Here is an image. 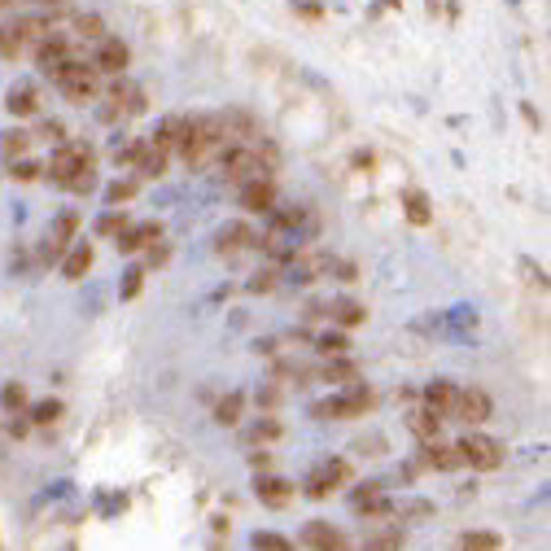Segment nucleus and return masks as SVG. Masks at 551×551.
Listing matches in <instances>:
<instances>
[{"label":"nucleus","instance_id":"obj_1","mask_svg":"<svg viewBox=\"0 0 551 551\" xmlns=\"http://www.w3.org/2000/svg\"><path fill=\"white\" fill-rule=\"evenodd\" d=\"M368 407H372V389H368V385H359V380H350V389H345V394L315 403L310 415H315V420H354V415H363Z\"/></svg>","mask_w":551,"mask_h":551},{"label":"nucleus","instance_id":"obj_2","mask_svg":"<svg viewBox=\"0 0 551 551\" xmlns=\"http://www.w3.org/2000/svg\"><path fill=\"white\" fill-rule=\"evenodd\" d=\"M83 171H92V149L88 144H57V153L48 162V179L70 188V179H79Z\"/></svg>","mask_w":551,"mask_h":551},{"label":"nucleus","instance_id":"obj_3","mask_svg":"<svg viewBox=\"0 0 551 551\" xmlns=\"http://www.w3.org/2000/svg\"><path fill=\"white\" fill-rule=\"evenodd\" d=\"M62 92H66L70 101H92L97 97V70L92 66H83V62H66V66H57L53 74H48Z\"/></svg>","mask_w":551,"mask_h":551},{"label":"nucleus","instance_id":"obj_4","mask_svg":"<svg viewBox=\"0 0 551 551\" xmlns=\"http://www.w3.org/2000/svg\"><path fill=\"white\" fill-rule=\"evenodd\" d=\"M455 450H459V464L482 468V473H490V468L503 464V442H494V438H485V433H468L464 442H455Z\"/></svg>","mask_w":551,"mask_h":551},{"label":"nucleus","instance_id":"obj_5","mask_svg":"<svg viewBox=\"0 0 551 551\" xmlns=\"http://www.w3.org/2000/svg\"><path fill=\"white\" fill-rule=\"evenodd\" d=\"M223 158V179H232V184H249V179H272L267 167L258 162V153L241 144V149H228V153H219Z\"/></svg>","mask_w":551,"mask_h":551},{"label":"nucleus","instance_id":"obj_6","mask_svg":"<svg viewBox=\"0 0 551 551\" xmlns=\"http://www.w3.org/2000/svg\"><path fill=\"white\" fill-rule=\"evenodd\" d=\"M127 62H132V48H127L123 39L105 35V39H97V57H92L88 66L97 70V74H123V70H127Z\"/></svg>","mask_w":551,"mask_h":551},{"label":"nucleus","instance_id":"obj_7","mask_svg":"<svg viewBox=\"0 0 551 551\" xmlns=\"http://www.w3.org/2000/svg\"><path fill=\"white\" fill-rule=\"evenodd\" d=\"M424 412H433L438 420H455V412H459V385L455 380H433L424 389Z\"/></svg>","mask_w":551,"mask_h":551},{"label":"nucleus","instance_id":"obj_8","mask_svg":"<svg viewBox=\"0 0 551 551\" xmlns=\"http://www.w3.org/2000/svg\"><path fill=\"white\" fill-rule=\"evenodd\" d=\"M350 477V468H345V459H328L324 468H315L307 482V494L310 499H324V494H333L337 490V482H345Z\"/></svg>","mask_w":551,"mask_h":551},{"label":"nucleus","instance_id":"obj_9","mask_svg":"<svg viewBox=\"0 0 551 551\" xmlns=\"http://www.w3.org/2000/svg\"><path fill=\"white\" fill-rule=\"evenodd\" d=\"M490 412H494V407H490V394H485V389H473V385L459 389V412H455V420H464V424H485Z\"/></svg>","mask_w":551,"mask_h":551},{"label":"nucleus","instance_id":"obj_10","mask_svg":"<svg viewBox=\"0 0 551 551\" xmlns=\"http://www.w3.org/2000/svg\"><path fill=\"white\" fill-rule=\"evenodd\" d=\"M241 206L249 214H272L276 210V184L272 179H249L241 184Z\"/></svg>","mask_w":551,"mask_h":551},{"label":"nucleus","instance_id":"obj_11","mask_svg":"<svg viewBox=\"0 0 551 551\" xmlns=\"http://www.w3.org/2000/svg\"><path fill=\"white\" fill-rule=\"evenodd\" d=\"M254 241H258V237H254V232H249L245 223H228V228H219V237H214V249L232 258V254H241V249H249V245H254Z\"/></svg>","mask_w":551,"mask_h":551},{"label":"nucleus","instance_id":"obj_12","mask_svg":"<svg viewBox=\"0 0 551 551\" xmlns=\"http://www.w3.org/2000/svg\"><path fill=\"white\" fill-rule=\"evenodd\" d=\"M4 105H9V114H18V118L39 114V92H35L31 83H13V88H9V97H4Z\"/></svg>","mask_w":551,"mask_h":551},{"label":"nucleus","instance_id":"obj_13","mask_svg":"<svg viewBox=\"0 0 551 551\" xmlns=\"http://www.w3.org/2000/svg\"><path fill=\"white\" fill-rule=\"evenodd\" d=\"M254 494H258L267 508H284V503L293 499V485L280 482V477H258V482H254Z\"/></svg>","mask_w":551,"mask_h":551},{"label":"nucleus","instance_id":"obj_14","mask_svg":"<svg viewBox=\"0 0 551 551\" xmlns=\"http://www.w3.org/2000/svg\"><path fill=\"white\" fill-rule=\"evenodd\" d=\"M92 267V245H70L66 254H62V276L66 280H83V272Z\"/></svg>","mask_w":551,"mask_h":551},{"label":"nucleus","instance_id":"obj_15","mask_svg":"<svg viewBox=\"0 0 551 551\" xmlns=\"http://www.w3.org/2000/svg\"><path fill=\"white\" fill-rule=\"evenodd\" d=\"M158 237H162V228H158V223H140V228H132V232H123V237H118V249H123V254H136V249H149Z\"/></svg>","mask_w":551,"mask_h":551},{"label":"nucleus","instance_id":"obj_16","mask_svg":"<svg viewBox=\"0 0 551 551\" xmlns=\"http://www.w3.org/2000/svg\"><path fill=\"white\" fill-rule=\"evenodd\" d=\"M328 319L342 324V328H354V324L368 319V310H363V302H354V298H337V302L328 307Z\"/></svg>","mask_w":551,"mask_h":551},{"label":"nucleus","instance_id":"obj_17","mask_svg":"<svg viewBox=\"0 0 551 551\" xmlns=\"http://www.w3.org/2000/svg\"><path fill=\"white\" fill-rule=\"evenodd\" d=\"M241 412H245V394L241 389H228V394L214 403V420H219L223 429H232V424L241 420Z\"/></svg>","mask_w":551,"mask_h":551},{"label":"nucleus","instance_id":"obj_18","mask_svg":"<svg viewBox=\"0 0 551 551\" xmlns=\"http://www.w3.org/2000/svg\"><path fill=\"white\" fill-rule=\"evenodd\" d=\"M429 468H442V473H450V468H459V450L447 447V442H424V455H420Z\"/></svg>","mask_w":551,"mask_h":551},{"label":"nucleus","instance_id":"obj_19","mask_svg":"<svg viewBox=\"0 0 551 551\" xmlns=\"http://www.w3.org/2000/svg\"><path fill=\"white\" fill-rule=\"evenodd\" d=\"M302 538H307V543H310L315 551H333V547H342V534H337L333 525H324V520H310Z\"/></svg>","mask_w":551,"mask_h":551},{"label":"nucleus","instance_id":"obj_20","mask_svg":"<svg viewBox=\"0 0 551 551\" xmlns=\"http://www.w3.org/2000/svg\"><path fill=\"white\" fill-rule=\"evenodd\" d=\"M407 424H412V433L420 442H438V429H442V420L433 412H412L407 415Z\"/></svg>","mask_w":551,"mask_h":551},{"label":"nucleus","instance_id":"obj_21","mask_svg":"<svg viewBox=\"0 0 551 551\" xmlns=\"http://www.w3.org/2000/svg\"><path fill=\"white\" fill-rule=\"evenodd\" d=\"M249 547L254 551H298L284 534H272V529H254V534H249Z\"/></svg>","mask_w":551,"mask_h":551},{"label":"nucleus","instance_id":"obj_22","mask_svg":"<svg viewBox=\"0 0 551 551\" xmlns=\"http://www.w3.org/2000/svg\"><path fill=\"white\" fill-rule=\"evenodd\" d=\"M0 407H4V412H22V407H27V385H22V380H9V385L0 389Z\"/></svg>","mask_w":551,"mask_h":551},{"label":"nucleus","instance_id":"obj_23","mask_svg":"<svg viewBox=\"0 0 551 551\" xmlns=\"http://www.w3.org/2000/svg\"><path fill=\"white\" fill-rule=\"evenodd\" d=\"M13 35H18L22 44H27V39L39 44V39L48 35V22H44V18H18V22H13Z\"/></svg>","mask_w":551,"mask_h":551},{"label":"nucleus","instance_id":"obj_24","mask_svg":"<svg viewBox=\"0 0 551 551\" xmlns=\"http://www.w3.org/2000/svg\"><path fill=\"white\" fill-rule=\"evenodd\" d=\"M97 232L101 237H123L127 232V214L123 210H105L101 219H97Z\"/></svg>","mask_w":551,"mask_h":551},{"label":"nucleus","instance_id":"obj_25","mask_svg":"<svg viewBox=\"0 0 551 551\" xmlns=\"http://www.w3.org/2000/svg\"><path fill=\"white\" fill-rule=\"evenodd\" d=\"M140 175H144V179H149V175H153V179L167 175V153H162V149H144V153H140Z\"/></svg>","mask_w":551,"mask_h":551},{"label":"nucleus","instance_id":"obj_26","mask_svg":"<svg viewBox=\"0 0 551 551\" xmlns=\"http://www.w3.org/2000/svg\"><path fill=\"white\" fill-rule=\"evenodd\" d=\"M136 188H140L136 179H114V184L105 188V202L118 210V202H132V197H136Z\"/></svg>","mask_w":551,"mask_h":551},{"label":"nucleus","instance_id":"obj_27","mask_svg":"<svg viewBox=\"0 0 551 551\" xmlns=\"http://www.w3.org/2000/svg\"><path fill=\"white\" fill-rule=\"evenodd\" d=\"M0 149H4L9 158H22V153L31 149V132H18V127H13V132H4V136H0Z\"/></svg>","mask_w":551,"mask_h":551},{"label":"nucleus","instance_id":"obj_28","mask_svg":"<svg viewBox=\"0 0 551 551\" xmlns=\"http://www.w3.org/2000/svg\"><path fill=\"white\" fill-rule=\"evenodd\" d=\"M464 551H499V534L473 529V534H464Z\"/></svg>","mask_w":551,"mask_h":551},{"label":"nucleus","instance_id":"obj_29","mask_svg":"<svg viewBox=\"0 0 551 551\" xmlns=\"http://www.w3.org/2000/svg\"><path fill=\"white\" fill-rule=\"evenodd\" d=\"M319 377L324 380H354V363L337 354V359H328V363H324V372H319Z\"/></svg>","mask_w":551,"mask_h":551},{"label":"nucleus","instance_id":"obj_30","mask_svg":"<svg viewBox=\"0 0 551 551\" xmlns=\"http://www.w3.org/2000/svg\"><path fill=\"white\" fill-rule=\"evenodd\" d=\"M319 354H328V359H337V354H345V350H350V337H345V333H324V337H319Z\"/></svg>","mask_w":551,"mask_h":551},{"label":"nucleus","instance_id":"obj_31","mask_svg":"<svg viewBox=\"0 0 551 551\" xmlns=\"http://www.w3.org/2000/svg\"><path fill=\"white\" fill-rule=\"evenodd\" d=\"M57 415H62V403H57V398H44V403H35V407H31L35 424H53Z\"/></svg>","mask_w":551,"mask_h":551},{"label":"nucleus","instance_id":"obj_32","mask_svg":"<svg viewBox=\"0 0 551 551\" xmlns=\"http://www.w3.org/2000/svg\"><path fill=\"white\" fill-rule=\"evenodd\" d=\"M280 438V424H276L272 415H263L254 429H249V442H276Z\"/></svg>","mask_w":551,"mask_h":551},{"label":"nucleus","instance_id":"obj_33","mask_svg":"<svg viewBox=\"0 0 551 551\" xmlns=\"http://www.w3.org/2000/svg\"><path fill=\"white\" fill-rule=\"evenodd\" d=\"M18 53H22V39L13 35V27H0V57H4V62H13Z\"/></svg>","mask_w":551,"mask_h":551},{"label":"nucleus","instance_id":"obj_34","mask_svg":"<svg viewBox=\"0 0 551 551\" xmlns=\"http://www.w3.org/2000/svg\"><path fill=\"white\" fill-rule=\"evenodd\" d=\"M74 27H79V35H83V39H105L101 18H97V13H83V18H79Z\"/></svg>","mask_w":551,"mask_h":551},{"label":"nucleus","instance_id":"obj_35","mask_svg":"<svg viewBox=\"0 0 551 551\" xmlns=\"http://www.w3.org/2000/svg\"><path fill=\"white\" fill-rule=\"evenodd\" d=\"M407 219H412V223H429V206H424L420 193H407Z\"/></svg>","mask_w":551,"mask_h":551},{"label":"nucleus","instance_id":"obj_36","mask_svg":"<svg viewBox=\"0 0 551 551\" xmlns=\"http://www.w3.org/2000/svg\"><path fill=\"white\" fill-rule=\"evenodd\" d=\"M398 547H403L398 534H380V538H368V543H363V551H398Z\"/></svg>","mask_w":551,"mask_h":551},{"label":"nucleus","instance_id":"obj_37","mask_svg":"<svg viewBox=\"0 0 551 551\" xmlns=\"http://www.w3.org/2000/svg\"><path fill=\"white\" fill-rule=\"evenodd\" d=\"M276 276H280V272H272V267H267V272H258L254 280H249V293H272V289H276Z\"/></svg>","mask_w":551,"mask_h":551},{"label":"nucleus","instance_id":"obj_38","mask_svg":"<svg viewBox=\"0 0 551 551\" xmlns=\"http://www.w3.org/2000/svg\"><path fill=\"white\" fill-rule=\"evenodd\" d=\"M140 284H144V267H132V272H127V280H123V298H136Z\"/></svg>","mask_w":551,"mask_h":551},{"label":"nucleus","instance_id":"obj_39","mask_svg":"<svg viewBox=\"0 0 551 551\" xmlns=\"http://www.w3.org/2000/svg\"><path fill=\"white\" fill-rule=\"evenodd\" d=\"M39 136H44V140H53V144H66V127H62L57 118H48V123L39 127Z\"/></svg>","mask_w":551,"mask_h":551},{"label":"nucleus","instance_id":"obj_40","mask_svg":"<svg viewBox=\"0 0 551 551\" xmlns=\"http://www.w3.org/2000/svg\"><path fill=\"white\" fill-rule=\"evenodd\" d=\"M403 517H412V520H420V517H433V503H424V499H412V503L403 508Z\"/></svg>","mask_w":551,"mask_h":551},{"label":"nucleus","instance_id":"obj_41","mask_svg":"<svg viewBox=\"0 0 551 551\" xmlns=\"http://www.w3.org/2000/svg\"><path fill=\"white\" fill-rule=\"evenodd\" d=\"M39 171H44V167H35V162H13V167H9V175H13V179H35Z\"/></svg>","mask_w":551,"mask_h":551},{"label":"nucleus","instance_id":"obj_42","mask_svg":"<svg viewBox=\"0 0 551 551\" xmlns=\"http://www.w3.org/2000/svg\"><path fill=\"white\" fill-rule=\"evenodd\" d=\"M167 258H171L167 245H149V267H158V263H167Z\"/></svg>","mask_w":551,"mask_h":551},{"label":"nucleus","instance_id":"obj_43","mask_svg":"<svg viewBox=\"0 0 551 551\" xmlns=\"http://www.w3.org/2000/svg\"><path fill=\"white\" fill-rule=\"evenodd\" d=\"M293 9H298V13H302V18H319V13H324V9H319V4H310V0H298V4H293Z\"/></svg>","mask_w":551,"mask_h":551},{"label":"nucleus","instance_id":"obj_44","mask_svg":"<svg viewBox=\"0 0 551 551\" xmlns=\"http://www.w3.org/2000/svg\"><path fill=\"white\" fill-rule=\"evenodd\" d=\"M276 398H280V389H276V385L258 389V403H263V407H276Z\"/></svg>","mask_w":551,"mask_h":551},{"label":"nucleus","instance_id":"obj_45","mask_svg":"<svg viewBox=\"0 0 551 551\" xmlns=\"http://www.w3.org/2000/svg\"><path fill=\"white\" fill-rule=\"evenodd\" d=\"M249 464H254V468H267V464H272V455H267V450H254V455H249Z\"/></svg>","mask_w":551,"mask_h":551},{"label":"nucleus","instance_id":"obj_46","mask_svg":"<svg viewBox=\"0 0 551 551\" xmlns=\"http://www.w3.org/2000/svg\"><path fill=\"white\" fill-rule=\"evenodd\" d=\"M276 345H280V342H272V337H263V342H254V350H258V354H276Z\"/></svg>","mask_w":551,"mask_h":551},{"label":"nucleus","instance_id":"obj_47","mask_svg":"<svg viewBox=\"0 0 551 551\" xmlns=\"http://www.w3.org/2000/svg\"><path fill=\"white\" fill-rule=\"evenodd\" d=\"M13 4H22V0H0V9H13Z\"/></svg>","mask_w":551,"mask_h":551},{"label":"nucleus","instance_id":"obj_48","mask_svg":"<svg viewBox=\"0 0 551 551\" xmlns=\"http://www.w3.org/2000/svg\"><path fill=\"white\" fill-rule=\"evenodd\" d=\"M39 4H62V0H39Z\"/></svg>","mask_w":551,"mask_h":551}]
</instances>
